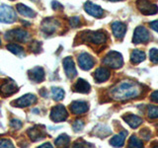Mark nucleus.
<instances>
[{
	"label": "nucleus",
	"instance_id": "nucleus-4",
	"mask_svg": "<svg viewBox=\"0 0 158 148\" xmlns=\"http://www.w3.org/2000/svg\"><path fill=\"white\" fill-rule=\"evenodd\" d=\"M30 38V35L27 31H25L23 29H16L9 31L5 35V39H9V41H17L25 43L27 42Z\"/></svg>",
	"mask_w": 158,
	"mask_h": 148
},
{
	"label": "nucleus",
	"instance_id": "nucleus-17",
	"mask_svg": "<svg viewBox=\"0 0 158 148\" xmlns=\"http://www.w3.org/2000/svg\"><path fill=\"white\" fill-rule=\"evenodd\" d=\"M70 110L74 115H81V113H86L89 110V106L86 102L83 101H75L71 103Z\"/></svg>",
	"mask_w": 158,
	"mask_h": 148
},
{
	"label": "nucleus",
	"instance_id": "nucleus-44",
	"mask_svg": "<svg viewBox=\"0 0 158 148\" xmlns=\"http://www.w3.org/2000/svg\"><path fill=\"white\" fill-rule=\"evenodd\" d=\"M33 1H37V0H33Z\"/></svg>",
	"mask_w": 158,
	"mask_h": 148
},
{
	"label": "nucleus",
	"instance_id": "nucleus-34",
	"mask_svg": "<svg viewBox=\"0 0 158 148\" xmlns=\"http://www.w3.org/2000/svg\"><path fill=\"white\" fill-rule=\"evenodd\" d=\"M31 49H32V51L33 52H40L41 51V43H39V42H33L32 44H31Z\"/></svg>",
	"mask_w": 158,
	"mask_h": 148
},
{
	"label": "nucleus",
	"instance_id": "nucleus-20",
	"mask_svg": "<svg viewBox=\"0 0 158 148\" xmlns=\"http://www.w3.org/2000/svg\"><path fill=\"white\" fill-rule=\"evenodd\" d=\"M90 85L87 81H85L84 79H78L77 82L74 84L73 89L75 92L79 93H83V94H87L90 92Z\"/></svg>",
	"mask_w": 158,
	"mask_h": 148
},
{
	"label": "nucleus",
	"instance_id": "nucleus-45",
	"mask_svg": "<svg viewBox=\"0 0 158 148\" xmlns=\"http://www.w3.org/2000/svg\"><path fill=\"white\" fill-rule=\"evenodd\" d=\"M11 1H13V0H11Z\"/></svg>",
	"mask_w": 158,
	"mask_h": 148
},
{
	"label": "nucleus",
	"instance_id": "nucleus-43",
	"mask_svg": "<svg viewBox=\"0 0 158 148\" xmlns=\"http://www.w3.org/2000/svg\"><path fill=\"white\" fill-rule=\"evenodd\" d=\"M0 44H1V39H0Z\"/></svg>",
	"mask_w": 158,
	"mask_h": 148
},
{
	"label": "nucleus",
	"instance_id": "nucleus-12",
	"mask_svg": "<svg viewBox=\"0 0 158 148\" xmlns=\"http://www.w3.org/2000/svg\"><path fill=\"white\" fill-rule=\"evenodd\" d=\"M63 68L65 71L66 76L69 79H72L77 75V71L75 65H74V61L70 56H67L63 59Z\"/></svg>",
	"mask_w": 158,
	"mask_h": 148
},
{
	"label": "nucleus",
	"instance_id": "nucleus-29",
	"mask_svg": "<svg viewBox=\"0 0 158 148\" xmlns=\"http://www.w3.org/2000/svg\"><path fill=\"white\" fill-rule=\"evenodd\" d=\"M147 115L150 118H158V107L149 106L147 109Z\"/></svg>",
	"mask_w": 158,
	"mask_h": 148
},
{
	"label": "nucleus",
	"instance_id": "nucleus-27",
	"mask_svg": "<svg viewBox=\"0 0 158 148\" xmlns=\"http://www.w3.org/2000/svg\"><path fill=\"white\" fill-rule=\"evenodd\" d=\"M52 98L56 101H61L64 98V91L61 88L52 87Z\"/></svg>",
	"mask_w": 158,
	"mask_h": 148
},
{
	"label": "nucleus",
	"instance_id": "nucleus-2",
	"mask_svg": "<svg viewBox=\"0 0 158 148\" xmlns=\"http://www.w3.org/2000/svg\"><path fill=\"white\" fill-rule=\"evenodd\" d=\"M103 63L111 68H115V69L120 68L122 67L123 63V56L118 51H110L104 57Z\"/></svg>",
	"mask_w": 158,
	"mask_h": 148
},
{
	"label": "nucleus",
	"instance_id": "nucleus-37",
	"mask_svg": "<svg viewBox=\"0 0 158 148\" xmlns=\"http://www.w3.org/2000/svg\"><path fill=\"white\" fill-rule=\"evenodd\" d=\"M52 9L54 10H58V9H63V6L60 4V3H58L56 1H52Z\"/></svg>",
	"mask_w": 158,
	"mask_h": 148
},
{
	"label": "nucleus",
	"instance_id": "nucleus-1",
	"mask_svg": "<svg viewBox=\"0 0 158 148\" xmlns=\"http://www.w3.org/2000/svg\"><path fill=\"white\" fill-rule=\"evenodd\" d=\"M141 91V86L138 83L126 80L113 87L110 90V96L116 101H127L139 96Z\"/></svg>",
	"mask_w": 158,
	"mask_h": 148
},
{
	"label": "nucleus",
	"instance_id": "nucleus-42",
	"mask_svg": "<svg viewBox=\"0 0 158 148\" xmlns=\"http://www.w3.org/2000/svg\"><path fill=\"white\" fill-rule=\"evenodd\" d=\"M153 148H158V145H157V146H154V147H153Z\"/></svg>",
	"mask_w": 158,
	"mask_h": 148
},
{
	"label": "nucleus",
	"instance_id": "nucleus-22",
	"mask_svg": "<svg viewBox=\"0 0 158 148\" xmlns=\"http://www.w3.org/2000/svg\"><path fill=\"white\" fill-rule=\"evenodd\" d=\"M127 134V131H122L120 132L118 134L115 135L112 139L110 140V143L114 146V147H122L123 145V143H125V140H126V136Z\"/></svg>",
	"mask_w": 158,
	"mask_h": 148
},
{
	"label": "nucleus",
	"instance_id": "nucleus-33",
	"mask_svg": "<svg viewBox=\"0 0 158 148\" xmlns=\"http://www.w3.org/2000/svg\"><path fill=\"white\" fill-rule=\"evenodd\" d=\"M10 125H11L15 130H20L22 127L23 123L22 121H20L19 120H16V118H13V120L10 121Z\"/></svg>",
	"mask_w": 158,
	"mask_h": 148
},
{
	"label": "nucleus",
	"instance_id": "nucleus-8",
	"mask_svg": "<svg viewBox=\"0 0 158 148\" xmlns=\"http://www.w3.org/2000/svg\"><path fill=\"white\" fill-rule=\"evenodd\" d=\"M150 35L149 32L147 31V29L139 26L135 30L132 37V43H147L149 41Z\"/></svg>",
	"mask_w": 158,
	"mask_h": 148
},
{
	"label": "nucleus",
	"instance_id": "nucleus-35",
	"mask_svg": "<svg viewBox=\"0 0 158 148\" xmlns=\"http://www.w3.org/2000/svg\"><path fill=\"white\" fill-rule=\"evenodd\" d=\"M69 23H70L71 27L76 28L80 25V18L79 17H72V18H70V20H69Z\"/></svg>",
	"mask_w": 158,
	"mask_h": 148
},
{
	"label": "nucleus",
	"instance_id": "nucleus-16",
	"mask_svg": "<svg viewBox=\"0 0 158 148\" xmlns=\"http://www.w3.org/2000/svg\"><path fill=\"white\" fill-rule=\"evenodd\" d=\"M28 75L30 80H32L36 83H40L42 82L44 79V68L41 66H36L32 68L31 70H29L28 72Z\"/></svg>",
	"mask_w": 158,
	"mask_h": 148
},
{
	"label": "nucleus",
	"instance_id": "nucleus-36",
	"mask_svg": "<svg viewBox=\"0 0 158 148\" xmlns=\"http://www.w3.org/2000/svg\"><path fill=\"white\" fill-rule=\"evenodd\" d=\"M140 134L143 136V138H145L146 140H147V139H149L150 136H151V133H150V131H149V130H147V128H145V130H141Z\"/></svg>",
	"mask_w": 158,
	"mask_h": 148
},
{
	"label": "nucleus",
	"instance_id": "nucleus-39",
	"mask_svg": "<svg viewBox=\"0 0 158 148\" xmlns=\"http://www.w3.org/2000/svg\"><path fill=\"white\" fill-rule=\"evenodd\" d=\"M151 100L155 103H158V91H155L151 94Z\"/></svg>",
	"mask_w": 158,
	"mask_h": 148
},
{
	"label": "nucleus",
	"instance_id": "nucleus-15",
	"mask_svg": "<svg viewBox=\"0 0 158 148\" xmlns=\"http://www.w3.org/2000/svg\"><path fill=\"white\" fill-rule=\"evenodd\" d=\"M28 135L31 138L32 141H39L43 139V138H44L46 132H44V130H43L42 126L35 125L28 130Z\"/></svg>",
	"mask_w": 158,
	"mask_h": 148
},
{
	"label": "nucleus",
	"instance_id": "nucleus-31",
	"mask_svg": "<svg viewBox=\"0 0 158 148\" xmlns=\"http://www.w3.org/2000/svg\"><path fill=\"white\" fill-rule=\"evenodd\" d=\"M149 56H150V60L154 63H158V49L157 48H151L149 51Z\"/></svg>",
	"mask_w": 158,
	"mask_h": 148
},
{
	"label": "nucleus",
	"instance_id": "nucleus-21",
	"mask_svg": "<svg viewBox=\"0 0 158 148\" xmlns=\"http://www.w3.org/2000/svg\"><path fill=\"white\" fill-rule=\"evenodd\" d=\"M123 120L128 125L132 128H136L142 123V118L135 115H127L123 116Z\"/></svg>",
	"mask_w": 158,
	"mask_h": 148
},
{
	"label": "nucleus",
	"instance_id": "nucleus-18",
	"mask_svg": "<svg viewBox=\"0 0 158 148\" xmlns=\"http://www.w3.org/2000/svg\"><path fill=\"white\" fill-rule=\"evenodd\" d=\"M112 31H113L114 36L117 39H123L126 35L127 27L123 23L117 21L112 24Z\"/></svg>",
	"mask_w": 158,
	"mask_h": 148
},
{
	"label": "nucleus",
	"instance_id": "nucleus-11",
	"mask_svg": "<svg viewBox=\"0 0 158 148\" xmlns=\"http://www.w3.org/2000/svg\"><path fill=\"white\" fill-rule=\"evenodd\" d=\"M59 26V23L52 18L44 19L42 23V31L47 35H52L56 31Z\"/></svg>",
	"mask_w": 158,
	"mask_h": 148
},
{
	"label": "nucleus",
	"instance_id": "nucleus-24",
	"mask_svg": "<svg viewBox=\"0 0 158 148\" xmlns=\"http://www.w3.org/2000/svg\"><path fill=\"white\" fill-rule=\"evenodd\" d=\"M145 59V53L144 51H141L139 49H135L131 54V60L133 64L140 63Z\"/></svg>",
	"mask_w": 158,
	"mask_h": 148
},
{
	"label": "nucleus",
	"instance_id": "nucleus-13",
	"mask_svg": "<svg viewBox=\"0 0 158 148\" xmlns=\"http://www.w3.org/2000/svg\"><path fill=\"white\" fill-rule=\"evenodd\" d=\"M37 102V97L33 95V94H26L22 97H20L15 101V105L20 108H25L34 105Z\"/></svg>",
	"mask_w": 158,
	"mask_h": 148
},
{
	"label": "nucleus",
	"instance_id": "nucleus-6",
	"mask_svg": "<svg viewBox=\"0 0 158 148\" xmlns=\"http://www.w3.org/2000/svg\"><path fill=\"white\" fill-rule=\"evenodd\" d=\"M68 113L66 109L62 105H57L53 107L51 111V118L56 122H61L64 121L67 118Z\"/></svg>",
	"mask_w": 158,
	"mask_h": 148
},
{
	"label": "nucleus",
	"instance_id": "nucleus-23",
	"mask_svg": "<svg viewBox=\"0 0 158 148\" xmlns=\"http://www.w3.org/2000/svg\"><path fill=\"white\" fill-rule=\"evenodd\" d=\"M16 8H17L18 13L21 14L22 16L29 17V18H34L36 16V12H35L33 9L29 8L28 6H26V5H24V4H21V3L18 4Z\"/></svg>",
	"mask_w": 158,
	"mask_h": 148
},
{
	"label": "nucleus",
	"instance_id": "nucleus-26",
	"mask_svg": "<svg viewBox=\"0 0 158 148\" xmlns=\"http://www.w3.org/2000/svg\"><path fill=\"white\" fill-rule=\"evenodd\" d=\"M6 47H7V49L9 51H11L12 53L16 54V56H19V54H21V53L24 52L23 47H21L18 43H9V44H7Z\"/></svg>",
	"mask_w": 158,
	"mask_h": 148
},
{
	"label": "nucleus",
	"instance_id": "nucleus-10",
	"mask_svg": "<svg viewBox=\"0 0 158 148\" xmlns=\"http://www.w3.org/2000/svg\"><path fill=\"white\" fill-rule=\"evenodd\" d=\"M78 64L83 70H89V69H91L94 66L95 61H94V58L92 57V56H90L87 52H83L79 54L78 56Z\"/></svg>",
	"mask_w": 158,
	"mask_h": 148
},
{
	"label": "nucleus",
	"instance_id": "nucleus-3",
	"mask_svg": "<svg viewBox=\"0 0 158 148\" xmlns=\"http://www.w3.org/2000/svg\"><path fill=\"white\" fill-rule=\"evenodd\" d=\"M17 20L16 12L11 6L8 5H0V22L5 24L14 23Z\"/></svg>",
	"mask_w": 158,
	"mask_h": 148
},
{
	"label": "nucleus",
	"instance_id": "nucleus-19",
	"mask_svg": "<svg viewBox=\"0 0 158 148\" xmlns=\"http://www.w3.org/2000/svg\"><path fill=\"white\" fill-rule=\"evenodd\" d=\"M111 73L105 67H99L96 69V71L94 72V78L98 83H102L107 81L110 78Z\"/></svg>",
	"mask_w": 158,
	"mask_h": 148
},
{
	"label": "nucleus",
	"instance_id": "nucleus-7",
	"mask_svg": "<svg viewBox=\"0 0 158 148\" xmlns=\"http://www.w3.org/2000/svg\"><path fill=\"white\" fill-rule=\"evenodd\" d=\"M136 5L138 10L144 15H154L158 12V7L147 0H137Z\"/></svg>",
	"mask_w": 158,
	"mask_h": 148
},
{
	"label": "nucleus",
	"instance_id": "nucleus-5",
	"mask_svg": "<svg viewBox=\"0 0 158 148\" xmlns=\"http://www.w3.org/2000/svg\"><path fill=\"white\" fill-rule=\"evenodd\" d=\"M88 35H84V33L80 34L81 37H85L86 41L91 42L92 43H95V44H102V43H106V33L103 32V31H96V32H88Z\"/></svg>",
	"mask_w": 158,
	"mask_h": 148
},
{
	"label": "nucleus",
	"instance_id": "nucleus-38",
	"mask_svg": "<svg viewBox=\"0 0 158 148\" xmlns=\"http://www.w3.org/2000/svg\"><path fill=\"white\" fill-rule=\"evenodd\" d=\"M150 27L154 30V31H156L158 33V20H156V21H153L150 23Z\"/></svg>",
	"mask_w": 158,
	"mask_h": 148
},
{
	"label": "nucleus",
	"instance_id": "nucleus-30",
	"mask_svg": "<svg viewBox=\"0 0 158 148\" xmlns=\"http://www.w3.org/2000/svg\"><path fill=\"white\" fill-rule=\"evenodd\" d=\"M0 148H15V147L10 139L1 138V139H0Z\"/></svg>",
	"mask_w": 158,
	"mask_h": 148
},
{
	"label": "nucleus",
	"instance_id": "nucleus-25",
	"mask_svg": "<svg viewBox=\"0 0 158 148\" xmlns=\"http://www.w3.org/2000/svg\"><path fill=\"white\" fill-rule=\"evenodd\" d=\"M128 148H143V143L138 137L132 135L128 140Z\"/></svg>",
	"mask_w": 158,
	"mask_h": 148
},
{
	"label": "nucleus",
	"instance_id": "nucleus-32",
	"mask_svg": "<svg viewBox=\"0 0 158 148\" xmlns=\"http://www.w3.org/2000/svg\"><path fill=\"white\" fill-rule=\"evenodd\" d=\"M73 130H75L76 132H78V131H80V130H83V127H84V122L81 121V120H77V121H74V123H73Z\"/></svg>",
	"mask_w": 158,
	"mask_h": 148
},
{
	"label": "nucleus",
	"instance_id": "nucleus-28",
	"mask_svg": "<svg viewBox=\"0 0 158 148\" xmlns=\"http://www.w3.org/2000/svg\"><path fill=\"white\" fill-rule=\"evenodd\" d=\"M69 136L66 134H61L59 135L56 139V145L57 147H63V146H66L68 143H69Z\"/></svg>",
	"mask_w": 158,
	"mask_h": 148
},
{
	"label": "nucleus",
	"instance_id": "nucleus-41",
	"mask_svg": "<svg viewBox=\"0 0 158 148\" xmlns=\"http://www.w3.org/2000/svg\"><path fill=\"white\" fill-rule=\"evenodd\" d=\"M110 1H114V2H116V1H121V0H110Z\"/></svg>",
	"mask_w": 158,
	"mask_h": 148
},
{
	"label": "nucleus",
	"instance_id": "nucleus-14",
	"mask_svg": "<svg viewBox=\"0 0 158 148\" xmlns=\"http://www.w3.org/2000/svg\"><path fill=\"white\" fill-rule=\"evenodd\" d=\"M84 9H85V11L89 15H91V16L95 18H101L104 15V10L100 6L93 4L92 2H89V1H87L84 4Z\"/></svg>",
	"mask_w": 158,
	"mask_h": 148
},
{
	"label": "nucleus",
	"instance_id": "nucleus-40",
	"mask_svg": "<svg viewBox=\"0 0 158 148\" xmlns=\"http://www.w3.org/2000/svg\"><path fill=\"white\" fill-rule=\"evenodd\" d=\"M38 148H53V147H52V145L49 142H47V143H44L43 145L39 146Z\"/></svg>",
	"mask_w": 158,
	"mask_h": 148
},
{
	"label": "nucleus",
	"instance_id": "nucleus-9",
	"mask_svg": "<svg viewBox=\"0 0 158 148\" xmlns=\"http://www.w3.org/2000/svg\"><path fill=\"white\" fill-rule=\"evenodd\" d=\"M18 91V86L13 80H6L0 85V94L3 97L11 96Z\"/></svg>",
	"mask_w": 158,
	"mask_h": 148
}]
</instances>
